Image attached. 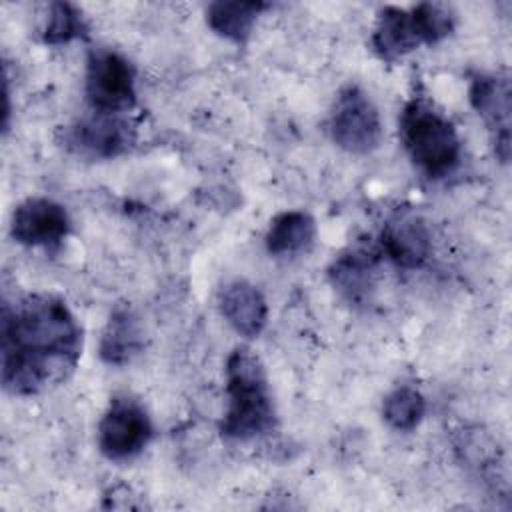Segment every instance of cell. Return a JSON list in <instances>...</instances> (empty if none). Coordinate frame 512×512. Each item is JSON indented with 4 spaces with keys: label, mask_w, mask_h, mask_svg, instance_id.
Listing matches in <instances>:
<instances>
[{
    "label": "cell",
    "mask_w": 512,
    "mask_h": 512,
    "mask_svg": "<svg viewBox=\"0 0 512 512\" xmlns=\"http://www.w3.org/2000/svg\"><path fill=\"white\" fill-rule=\"evenodd\" d=\"M2 384L18 396L66 382L82 354V328L54 294H28L2 306Z\"/></svg>",
    "instance_id": "obj_1"
},
{
    "label": "cell",
    "mask_w": 512,
    "mask_h": 512,
    "mask_svg": "<svg viewBox=\"0 0 512 512\" xmlns=\"http://www.w3.org/2000/svg\"><path fill=\"white\" fill-rule=\"evenodd\" d=\"M228 410L220 434L228 440L248 442L270 434L278 426L266 370L246 346H238L226 360Z\"/></svg>",
    "instance_id": "obj_2"
},
{
    "label": "cell",
    "mask_w": 512,
    "mask_h": 512,
    "mask_svg": "<svg viewBox=\"0 0 512 512\" xmlns=\"http://www.w3.org/2000/svg\"><path fill=\"white\" fill-rule=\"evenodd\" d=\"M400 140L410 160L430 178L452 174L462 158L454 124L424 96L410 98L400 114Z\"/></svg>",
    "instance_id": "obj_3"
},
{
    "label": "cell",
    "mask_w": 512,
    "mask_h": 512,
    "mask_svg": "<svg viewBox=\"0 0 512 512\" xmlns=\"http://www.w3.org/2000/svg\"><path fill=\"white\" fill-rule=\"evenodd\" d=\"M456 14L440 2H420L410 10L386 6L378 12L372 48L384 62H396L420 46H432L452 34Z\"/></svg>",
    "instance_id": "obj_4"
},
{
    "label": "cell",
    "mask_w": 512,
    "mask_h": 512,
    "mask_svg": "<svg viewBox=\"0 0 512 512\" xmlns=\"http://www.w3.org/2000/svg\"><path fill=\"white\" fill-rule=\"evenodd\" d=\"M332 142L350 154H370L382 142V120L372 98L358 86H344L330 110Z\"/></svg>",
    "instance_id": "obj_5"
},
{
    "label": "cell",
    "mask_w": 512,
    "mask_h": 512,
    "mask_svg": "<svg viewBox=\"0 0 512 512\" xmlns=\"http://www.w3.org/2000/svg\"><path fill=\"white\" fill-rule=\"evenodd\" d=\"M86 98L92 112L120 114L136 104V70L116 50L94 48L86 60Z\"/></svg>",
    "instance_id": "obj_6"
},
{
    "label": "cell",
    "mask_w": 512,
    "mask_h": 512,
    "mask_svg": "<svg viewBox=\"0 0 512 512\" xmlns=\"http://www.w3.org/2000/svg\"><path fill=\"white\" fill-rule=\"evenodd\" d=\"M154 434L144 406L130 396H114L98 424V448L108 460L140 454Z\"/></svg>",
    "instance_id": "obj_7"
},
{
    "label": "cell",
    "mask_w": 512,
    "mask_h": 512,
    "mask_svg": "<svg viewBox=\"0 0 512 512\" xmlns=\"http://www.w3.org/2000/svg\"><path fill=\"white\" fill-rule=\"evenodd\" d=\"M468 98L484 120L496 158L506 164L510 158V76L506 72H476L470 78Z\"/></svg>",
    "instance_id": "obj_8"
},
{
    "label": "cell",
    "mask_w": 512,
    "mask_h": 512,
    "mask_svg": "<svg viewBox=\"0 0 512 512\" xmlns=\"http://www.w3.org/2000/svg\"><path fill=\"white\" fill-rule=\"evenodd\" d=\"M136 132L120 114H100L82 118L62 132L64 146L88 158H114L124 154L134 144Z\"/></svg>",
    "instance_id": "obj_9"
},
{
    "label": "cell",
    "mask_w": 512,
    "mask_h": 512,
    "mask_svg": "<svg viewBox=\"0 0 512 512\" xmlns=\"http://www.w3.org/2000/svg\"><path fill=\"white\" fill-rule=\"evenodd\" d=\"M68 232V212L50 198H28L12 214L10 234L22 246L58 248Z\"/></svg>",
    "instance_id": "obj_10"
},
{
    "label": "cell",
    "mask_w": 512,
    "mask_h": 512,
    "mask_svg": "<svg viewBox=\"0 0 512 512\" xmlns=\"http://www.w3.org/2000/svg\"><path fill=\"white\" fill-rule=\"evenodd\" d=\"M382 252L400 268H420L432 252V240L426 224L414 214L392 218L382 230Z\"/></svg>",
    "instance_id": "obj_11"
},
{
    "label": "cell",
    "mask_w": 512,
    "mask_h": 512,
    "mask_svg": "<svg viewBox=\"0 0 512 512\" xmlns=\"http://www.w3.org/2000/svg\"><path fill=\"white\" fill-rule=\"evenodd\" d=\"M220 312L226 322L246 338H256L268 322L264 294L246 280H232L220 290Z\"/></svg>",
    "instance_id": "obj_12"
},
{
    "label": "cell",
    "mask_w": 512,
    "mask_h": 512,
    "mask_svg": "<svg viewBox=\"0 0 512 512\" xmlns=\"http://www.w3.org/2000/svg\"><path fill=\"white\" fill-rule=\"evenodd\" d=\"M378 254L366 248H352L338 258L328 268V278L334 290L354 306H364L370 302L374 290V268Z\"/></svg>",
    "instance_id": "obj_13"
},
{
    "label": "cell",
    "mask_w": 512,
    "mask_h": 512,
    "mask_svg": "<svg viewBox=\"0 0 512 512\" xmlns=\"http://www.w3.org/2000/svg\"><path fill=\"white\" fill-rule=\"evenodd\" d=\"M144 348V332L128 304H116L100 340V358L110 366L130 364Z\"/></svg>",
    "instance_id": "obj_14"
},
{
    "label": "cell",
    "mask_w": 512,
    "mask_h": 512,
    "mask_svg": "<svg viewBox=\"0 0 512 512\" xmlns=\"http://www.w3.org/2000/svg\"><path fill=\"white\" fill-rule=\"evenodd\" d=\"M270 8L266 2H240V0H218L206 10L208 26L222 38L234 44H246L258 16Z\"/></svg>",
    "instance_id": "obj_15"
},
{
    "label": "cell",
    "mask_w": 512,
    "mask_h": 512,
    "mask_svg": "<svg viewBox=\"0 0 512 512\" xmlns=\"http://www.w3.org/2000/svg\"><path fill=\"white\" fill-rule=\"evenodd\" d=\"M316 224L308 212L286 210L272 218L266 232V250L274 256L298 254L314 242Z\"/></svg>",
    "instance_id": "obj_16"
},
{
    "label": "cell",
    "mask_w": 512,
    "mask_h": 512,
    "mask_svg": "<svg viewBox=\"0 0 512 512\" xmlns=\"http://www.w3.org/2000/svg\"><path fill=\"white\" fill-rule=\"evenodd\" d=\"M456 452L460 454V460L482 478H488L490 472H498L502 466L498 442H494V438L480 428L462 432L460 440L456 442Z\"/></svg>",
    "instance_id": "obj_17"
},
{
    "label": "cell",
    "mask_w": 512,
    "mask_h": 512,
    "mask_svg": "<svg viewBox=\"0 0 512 512\" xmlns=\"http://www.w3.org/2000/svg\"><path fill=\"white\" fill-rule=\"evenodd\" d=\"M88 36V24L82 10L70 2H52L48 18L42 28V42L48 46H62L72 40Z\"/></svg>",
    "instance_id": "obj_18"
},
{
    "label": "cell",
    "mask_w": 512,
    "mask_h": 512,
    "mask_svg": "<svg viewBox=\"0 0 512 512\" xmlns=\"http://www.w3.org/2000/svg\"><path fill=\"white\" fill-rule=\"evenodd\" d=\"M426 414L424 396L412 386L394 388L382 402L384 420L400 432L414 430Z\"/></svg>",
    "instance_id": "obj_19"
}]
</instances>
